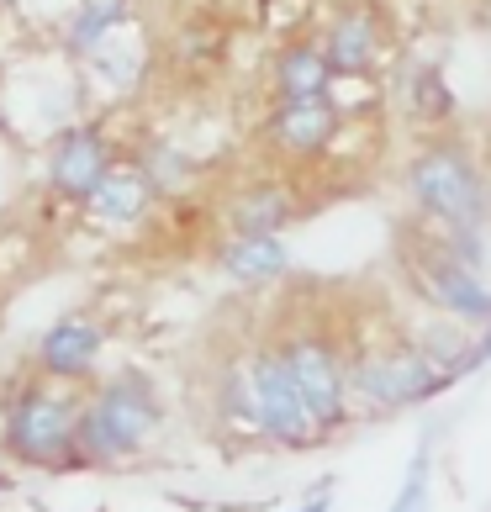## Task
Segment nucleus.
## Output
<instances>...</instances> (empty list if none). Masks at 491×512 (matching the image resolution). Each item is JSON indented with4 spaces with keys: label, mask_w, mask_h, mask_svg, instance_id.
<instances>
[{
    "label": "nucleus",
    "mask_w": 491,
    "mask_h": 512,
    "mask_svg": "<svg viewBox=\"0 0 491 512\" xmlns=\"http://www.w3.org/2000/svg\"><path fill=\"white\" fill-rule=\"evenodd\" d=\"M407 106H412V117L444 127L449 117H455V90H449V80L433 64H418L407 74Z\"/></svg>",
    "instance_id": "obj_17"
},
{
    "label": "nucleus",
    "mask_w": 491,
    "mask_h": 512,
    "mask_svg": "<svg viewBox=\"0 0 491 512\" xmlns=\"http://www.w3.org/2000/svg\"><path fill=\"white\" fill-rule=\"evenodd\" d=\"M407 280H412V296L428 301L439 317L465 322V328H476V333L491 322V286H486V275L470 270V264H460L433 233L412 243Z\"/></svg>",
    "instance_id": "obj_7"
},
{
    "label": "nucleus",
    "mask_w": 491,
    "mask_h": 512,
    "mask_svg": "<svg viewBox=\"0 0 491 512\" xmlns=\"http://www.w3.org/2000/svg\"><path fill=\"white\" fill-rule=\"evenodd\" d=\"M407 196L423 227L439 233H481L491 217V191L476 154L455 138L423 143L407 164Z\"/></svg>",
    "instance_id": "obj_3"
},
{
    "label": "nucleus",
    "mask_w": 491,
    "mask_h": 512,
    "mask_svg": "<svg viewBox=\"0 0 491 512\" xmlns=\"http://www.w3.org/2000/svg\"><path fill=\"white\" fill-rule=\"evenodd\" d=\"M386 16L375 0H349V6H338L323 32H317V43H323L328 64H333V80H370L375 69L386 59Z\"/></svg>",
    "instance_id": "obj_10"
},
{
    "label": "nucleus",
    "mask_w": 491,
    "mask_h": 512,
    "mask_svg": "<svg viewBox=\"0 0 491 512\" xmlns=\"http://www.w3.org/2000/svg\"><path fill=\"white\" fill-rule=\"evenodd\" d=\"M391 512H433V444L423 439L407 460V476L391 497Z\"/></svg>",
    "instance_id": "obj_19"
},
{
    "label": "nucleus",
    "mask_w": 491,
    "mask_h": 512,
    "mask_svg": "<svg viewBox=\"0 0 491 512\" xmlns=\"http://www.w3.org/2000/svg\"><path fill=\"white\" fill-rule=\"evenodd\" d=\"M270 85H275V101H312V96H333V64L317 37H296L275 53V69H270Z\"/></svg>",
    "instance_id": "obj_14"
},
{
    "label": "nucleus",
    "mask_w": 491,
    "mask_h": 512,
    "mask_svg": "<svg viewBox=\"0 0 491 512\" xmlns=\"http://www.w3.org/2000/svg\"><path fill=\"white\" fill-rule=\"evenodd\" d=\"M164 428V391L148 370L127 365L85 386L80 412V470H117L132 465Z\"/></svg>",
    "instance_id": "obj_2"
},
{
    "label": "nucleus",
    "mask_w": 491,
    "mask_h": 512,
    "mask_svg": "<svg viewBox=\"0 0 491 512\" xmlns=\"http://www.w3.org/2000/svg\"><path fill=\"white\" fill-rule=\"evenodd\" d=\"M243 365H249V396H254V439L275 444V449H317V444H328L275 338L243 354Z\"/></svg>",
    "instance_id": "obj_6"
},
{
    "label": "nucleus",
    "mask_w": 491,
    "mask_h": 512,
    "mask_svg": "<svg viewBox=\"0 0 491 512\" xmlns=\"http://www.w3.org/2000/svg\"><path fill=\"white\" fill-rule=\"evenodd\" d=\"M101 349H106V333H101V322L96 317H85V312H64V317H53L43 338H37V349H32V370L43 375V381L53 386H96L101 375Z\"/></svg>",
    "instance_id": "obj_9"
},
{
    "label": "nucleus",
    "mask_w": 491,
    "mask_h": 512,
    "mask_svg": "<svg viewBox=\"0 0 491 512\" xmlns=\"http://www.w3.org/2000/svg\"><path fill=\"white\" fill-rule=\"evenodd\" d=\"M85 64L96 69V80H101L106 90H127V85H138V74H143V48L132 43V37H127V27H122V32L111 37L106 48H96V53H90Z\"/></svg>",
    "instance_id": "obj_18"
},
{
    "label": "nucleus",
    "mask_w": 491,
    "mask_h": 512,
    "mask_svg": "<svg viewBox=\"0 0 491 512\" xmlns=\"http://www.w3.org/2000/svg\"><path fill=\"white\" fill-rule=\"evenodd\" d=\"M159 196L164 191L148 180L143 164H117L96 191H90L85 212H90V222H101V227H138L148 212H154Z\"/></svg>",
    "instance_id": "obj_12"
},
{
    "label": "nucleus",
    "mask_w": 491,
    "mask_h": 512,
    "mask_svg": "<svg viewBox=\"0 0 491 512\" xmlns=\"http://www.w3.org/2000/svg\"><path fill=\"white\" fill-rule=\"evenodd\" d=\"M444 370L418 349V338L396 333L386 344L349 349V407L354 417H391L444 396Z\"/></svg>",
    "instance_id": "obj_4"
},
{
    "label": "nucleus",
    "mask_w": 491,
    "mask_h": 512,
    "mask_svg": "<svg viewBox=\"0 0 491 512\" xmlns=\"http://www.w3.org/2000/svg\"><path fill=\"white\" fill-rule=\"evenodd\" d=\"M296 217H301L296 191L280 180H254L243 191H233V201H228V233H280L286 238V227Z\"/></svg>",
    "instance_id": "obj_15"
},
{
    "label": "nucleus",
    "mask_w": 491,
    "mask_h": 512,
    "mask_svg": "<svg viewBox=\"0 0 491 512\" xmlns=\"http://www.w3.org/2000/svg\"><path fill=\"white\" fill-rule=\"evenodd\" d=\"M80 386H53L43 375H22L0 396V454L22 470L43 476H69L80 470Z\"/></svg>",
    "instance_id": "obj_1"
},
{
    "label": "nucleus",
    "mask_w": 491,
    "mask_h": 512,
    "mask_svg": "<svg viewBox=\"0 0 491 512\" xmlns=\"http://www.w3.org/2000/svg\"><path fill=\"white\" fill-rule=\"evenodd\" d=\"M338 127H344V106L333 96H312V101H275L264 117V143L286 159H317L328 154Z\"/></svg>",
    "instance_id": "obj_11"
},
{
    "label": "nucleus",
    "mask_w": 491,
    "mask_h": 512,
    "mask_svg": "<svg viewBox=\"0 0 491 512\" xmlns=\"http://www.w3.org/2000/svg\"><path fill=\"white\" fill-rule=\"evenodd\" d=\"M328 507H333V486L323 481V491H312V497H307V502H301L296 512H328Z\"/></svg>",
    "instance_id": "obj_20"
},
{
    "label": "nucleus",
    "mask_w": 491,
    "mask_h": 512,
    "mask_svg": "<svg viewBox=\"0 0 491 512\" xmlns=\"http://www.w3.org/2000/svg\"><path fill=\"white\" fill-rule=\"evenodd\" d=\"M217 270L233 286H270L291 275V243L280 233H228L217 243Z\"/></svg>",
    "instance_id": "obj_13"
},
{
    "label": "nucleus",
    "mask_w": 491,
    "mask_h": 512,
    "mask_svg": "<svg viewBox=\"0 0 491 512\" xmlns=\"http://www.w3.org/2000/svg\"><path fill=\"white\" fill-rule=\"evenodd\" d=\"M286 365L296 375L301 396L323 428V439H338L349 423H354V407H349V349L338 344V333H328L323 322H296L275 338Z\"/></svg>",
    "instance_id": "obj_5"
},
{
    "label": "nucleus",
    "mask_w": 491,
    "mask_h": 512,
    "mask_svg": "<svg viewBox=\"0 0 491 512\" xmlns=\"http://www.w3.org/2000/svg\"><path fill=\"white\" fill-rule=\"evenodd\" d=\"M132 22V6L127 0H80L64 22V53L69 59H90L96 48H106L111 37Z\"/></svg>",
    "instance_id": "obj_16"
},
{
    "label": "nucleus",
    "mask_w": 491,
    "mask_h": 512,
    "mask_svg": "<svg viewBox=\"0 0 491 512\" xmlns=\"http://www.w3.org/2000/svg\"><path fill=\"white\" fill-rule=\"evenodd\" d=\"M48 191L59 196V201H74V206H85L90 191L117 169V148H111V138L96 127V122H69L59 138L48 143Z\"/></svg>",
    "instance_id": "obj_8"
},
{
    "label": "nucleus",
    "mask_w": 491,
    "mask_h": 512,
    "mask_svg": "<svg viewBox=\"0 0 491 512\" xmlns=\"http://www.w3.org/2000/svg\"><path fill=\"white\" fill-rule=\"evenodd\" d=\"M476 359H481V365H491V322L476 333Z\"/></svg>",
    "instance_id": "obj_21"
}]
</instances>
